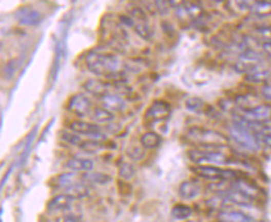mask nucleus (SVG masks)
Listing matches in <instances>:
<instances>
[{"label": "nucleus", "instance_id": "1", "mask_svg": "<svg viewBox=\"0 0 271 222\" xmlns=\"http://www.w3.org/2000/svg\"><path fill=\"white\" fill-rule=\"evenodd\" d=\"M86 66L89 70L99 76H111L119 71L120 60L110 53H98L90 51L86 55Z\"/></svg>", "mask_w": 271, "mask_h": 222}, {"label": "nucleus", "instance_id": "2", "mask_svg": "<svg viewBox=\"0 0 271 222\" xmlns=\"http://www.w3.org/2000/svg\"><path fill=\"white\" fill-rule=\"evenodd\" d=\"M186 139L192 144H197L203 149H216L226 145L227 139L221 132L211 129L192 126L187 129Z\"/></svg>", "mask_w": 271, "mask_h": 222}, {"label": "nucleus", "instance_id": "3", "mask_svg": "<svg viewBox=\"0 0 271 222\" xmlns=\"http://www.w3.org/2000/svg\"><path fill=\"white\" fill-rule=\"evenodd\" d=\"M229 134L231 139L243 149L250 150V151H255V150L259 149L260 143H259L255 134H254L251 123H247L240 115L235 116L234 125L230 126Z\"/></svg>", "mask_w": 271, "mask_h": 222}, {"label": "nucleus", "instance_id": "4", "mask_svg": "<svg viewBox=\"0 0 271 222\" xmlns=\"http://www.w3.org/2000/svg\"><path fill=\"white\" fill-rule=\"evenodd\" d=\"M187 156L197 165L221 166L229 161L224 152L214 149H192L187 152Z\"/></svg>", "mask_w": 271, "mask_h": 222}, {"label": "nucleus", "instance_id": "5", "mask_svg": "<svg viewBox=\"0 0 271 222\" xmlns=\"http://www.w3.org/2000/svg\"><path fill=\"white\" fill-rule=\"evenodd\" d=\"M192 172L199 177L210 181H231L238 178L234 170L221 169L214 165H197L192 167Z\"/></svg>", "mask_w": 271, "mask_h": 222}, {"label": "nucleus", "instance_id": "6", "mask_svg": "<svg viewBox=\"0 0 271 222\" xmlns=\"http://www.w3.org/2000/svg\"><path fill=\"white\" fill-rule=\"evenodd\" d=\"M71 131L76 132L79 135H84V136L90 137V139L96 141H104L106 139L105 134L103 132L102 128L95 123H89V121H73L70 124Z\"/></svg>", "mask_w": 271, "mask_h": 222}, {"label": "nucleus", "instance_id": "7", "mask_svg": "<svg viewBox=\"0 0 271 222\" xmlns=\"http://www.w3.org/2000/svg\"><path fill=\"white\" fill-rule=\"evenodd\" d=\"M240 116L251 124H264L271 119V106L266 104H258L253 108L243 110Z\"/></svg>", "mask_w": 271, "mask_h": 222}, {"label": "nucleus", "instance_id": "8", "mask_svg": "<svg viewBox=\"0 0 271 222\" xmlns=\"http://www.w3.org/2000/svg\"><path fill=\"white\" fill-rule=\"evenodd\" d=\"M262 57L258 51L255 50H245L243 54L239 56L238 63H236L235 68L240 73H249L256 68H260Z\"/></svg>", "mask_w": 271, "mask_h": 222}, {"label": "nucleus", "instance_id": "9", "mask_svg": "<svg viewBox=\"0 0 271 222\" xmlns=\"http://www.w3.org/2000/svg\"><path fill=\"white\" fill-rule=\"evenodd\" d=\"M93 109V103L85 94H75L70 97L68 110L78 116H85Z\"/></svg>", "mask_w": 271, "mask_h": 222}, {"label": "nucleus", "instance_id": "10", "mask_svg": "<svg viewBox=\"0 0 271 222\" xmlns=\"http://www.w3.org/2000/svg\"><path fill=\"white\" fill-rule=\"evenodd\" d=\"M170 114H171V108L169 104L163 100H157L146 110L145 119L150 121H164L168 119Z\"/></svg>", "mask_w": 271, "mask_h": 222}, {"label": "nucleus", "instance_id": "11", "mask_svg": "<svg viewBox=\"0 0 271 222\" xmlns=\"http://www.w3.org/2000/svg\"><path fill=\"white\" fill-rule=\"evenodd\" d=\"M15 18L19 24L24 25V27H35L42 22L43 15L40 14V11L33 9L31 7H23L16 11Z\"/></svg>", "mask_w": 271, "mask_h": 222}, {"label": "nucleus", "instance_id": "12", "mask_svg": "<svg viewBox=\"0 0 271 222\" xmlns=\"http://www.w3.org/2000/svg\"><path fill=\"white\" fill-rule=\"evenodd\" d=\"M224 194H225V200H227L229 203H231V204L239 205V206L249 207V206H251L253 203H254V198L250 197V196L245 195L244 192H241V191H239V190L234 189V187H231V189H227L226 191L224 192Z\"/></svg>", "mask_w": 271, "mask_h": 222}, {"label": "nucleus", "instance_id": "13", "mask_svg": "<svg viewBox=\"0 0 271 222\" xmlns=\"http://www.w3.org/2000/svg\"><path fill=\"white\" fill-rule=\"evenodd\" d=\"M83 88H84V90L86 91V93L91 94L93 96L100 97V99H102L103 96H105L106 94H109L108 93L109 84L105 82H102V80H96V79L88 80V82L84 83Z\"/></svg>", "mask_w": 271, "mask_h": 222}, {"label": "nucleus", "instance_id": "14", "mask_svg": "<svg viewBox=\"0 0 271 222\" xmlns=\"http://www.w3.org/2000/svg\"><path fill=\"white\" fill-rule=\"evenodd\" d=\"M74 198L65 194L56 195L55 197L51 198L48 204V211L49 212H57V211H66L70 209V206L74 203Z\"/></svg>", "mask_w": 271, "mask_h": 222}, {"label": "nucleus", "instance_id": "15", "mask_svg": "<svg viewBox=\"0 0 271 222\" xmlns=\"http://www.w3.org/2000/svg\"><path fill=\"white\" fill-rule=\"evenodd\" d=\"M201 194V187L195 181L186 180L183 181L179 186V195L184 198V200H192V198L198 197Z\"/></svg>", "mask_w": 271, "mask_h": 222}, {"label": "nucleus", "instance_id": "16", "mask_svg": "<svg viewBox=\"0 0 271 222\" xmlns=\"http://www.w3.org/2000/svg\"><path fill=\"white\" fill-rule=\"evenodd\" d=\"M102 105L103 108L108 109L112 111H122L125 109L126 103L120 95L118 94H106L105 96L102 97Z\"/></svg>", "mask_w": 271, "mask_h": 222}, {"label": "nucleus", "instance_id": "17", "mask_svg": "<svg viewBox=\"0 0 271 222\" xmlns=\"http://www.w3.org/2000/svg\"><path fill=\"white\" fill-rule=\"evenodd\" d=\"M66 169L71 170V171H83V172H89L93 171L94 169V163L89 158H83V157H73L66 163Z\"/></svg>", "mask_w": 271, "mask_h": 222}, {"label": "nucleus", "instance_id": "18", "mask_svg": "<svg viewBox=\"0 0 271 222\" xmlns=\"http://www.w3.org/2000/svg\"><path fill=\"white\" fill-rule=\"evenodd\" d=\"M251 129L260 144L271 146V126L265 124H251Z\"/></svg>", "mask_w": 271, "mask_h": 222}, {"label": "nucleus", "instance_id": "19", "mask_svg": "<svg viewBox=\"0 0 271 222\" xmlns=\"http://www.w3.org/2000/svg\"><path fill=\"white\" fill-rule=\"evenodd\" d=\"M64 194L70 196L71 198H74L75 201L76 200H80V198H84L90 194V189H89V186H86L84 183H76L74 184V185L66 187L64 189Z\"/></svg>", "mask_w": 271, "mask_h": 222}, {"label": "nucleus", "instance_id": "20", "mask_svg": "<svg viewBox=\"0 0 271 222\" xmlns=\"http://www.w3.org/2000/svg\"><path fill=\"white\" fill-rule=\"evenodd\" d=\"M80 176L78 174V171H70V172H63V174L57 175L54 180V185L56 187H63V189H66V187L74 185V184L80 183L79 181Z\"/></svg>", "mask_w": 271, "mask_h": 222}, {"label": "nucleus", "instance_id": "21", "mask_svg": "<svg viewBox=\"0 0 271 222\" xmlns=\"http://www.w3.org/2000/svg\"><path fill=\"white\" fill-rule=\"evenodd\" d=\"M163 143V139L158 132L148 131L140 136V144L144 149H157Z\"/></svg>", "mask_w": 271, "mask_h": 222}, {"label": "nucleus", "instance_id": "22", "mask_svg": "<svg viewBox=\"0 0 271 222\" xmlns=\"http://www.w3.org/2000/svg\"><path fill=\"white\" fill-rule=\"evenodd\" d=\"M270 77H271V71L267 70V69H262L261 66L260 68L254 69V70L249 71V73L245 75V80L253 84L265 83L267 82Z\"/></svg>", "mask_w": 271, "mask_h": 222}, {"label": "nucleus", "instance_id": "23", "mask_svg": "<svg viewBox=\"0 0 271 222\" xmlns=\"http://www.w3.org/2000/svg\"><path fill=\"white\" fill-rule=\"evenodd\" d=\"M233 187L236 190H239V191L244 192L245 195L250 196V197L254 198V200H255L256 196L259 195L258 187L254 185V184L250 183V181L243 180V178H236V180L234 181V184H233Z\"/></svg>", "mask_w": 271, "mask_h": 222}, {"label": "nucleus", "instance_id": "24", "mask_svg": "<svg viewBox=\"0 0 271 222\" xmlns=\"http://www.w3.org/2000/svg\"><path fill=\"white\" fill-rule=\"evenodd\" d=\"M218 217L223 222H253L246 213L240 211H221Z\"/></svg>", "mask_w": 271, "mask_h": 222}, {"label": "nucleus", "instance_id": "25", "mask_svg": "<svg viewBox=\"0 0 271 222\" xmlns=\"http://www.w3.org/2000/svg\"><path fill=\"white\" fill-rule=\"evenodd\" d=\"M114 112L105 108H95L91 111V119L95 121V124H108L114 120Z\"/></svg>", "mask_w": 271, "mask_h": 222}, {"label": "nucleus", "instance_id": "26", "mask_svg": "<svg viewBox=\"0 0 271 222\" xmlns=\"http://www.w3.org/2000/svg\"><path fill=\"white\" fill-rule=\"evenodd\" d=\"M249 9L258 16H269L271 15V2H266V0H254Z\"/></svg>", "mask_w": 271, "mask_h": 222}, {"label": "nucleus", "instance_id": "27", "mask_svg": "<svg viewBox=\"0 0 271 222\" xmlns=\"http://www.w3.org/2000/svg\"><path fill=\"white\" fill-rule=\"evenodd\" d=\"M84 178L85 180H88L89 183L98 184V185H105V184H109L111 181V177L109 175L103 174V172H94V171L85 172Z\"/></svg>", "mask_w": 271, "mask_h": 222}, {"label": "nucleus", "instance_id": "28", "mask_svg": "<svg viewBox=\"0 0 271 222\" xmlns=\"http://www.w3.org/2000/svg\"><path fill=\"white\" fill-rule=\"evenodd\" d=\"M171 215L177 220H186V218H189L192 215V209L190 206H187V205L178 204L172 207Z\"/></svg>", "mask_w": 271, "mask_h": 222}, {"label": "nucleus", "instance_id": "29", "mask_svg": "<svg viewBox=\"0 0 271 222\" xmlns=\"http://www.w3.org/2000/svg\"><path fill=\"white\" fill-rule=\"evenodd\" d=\"M62 139L66 141L68 144H70V145L79 146V148H82V145L84 144V141H83L82 137L79 136V134L71 131V130L70 131H63L62 132Z\"/></svg>", "mask_w": 271, "mask_h": 222}, {"label": "nucleus", "instance_id": "30", "mask_svg": "<svg viewBox=\"0 0 271 222\" xmlns=\"http://www.w3.org/2000/svg\"><path fill=\"white\" fill-rule=\"evenodd\" d=\"M137 174V170H135V167L132 164H129V163H124L122 166L119 167V176L123 178V180L128 181L132 178Z\"/></svg>", "mask_w": 271, "mask_h": 222}, {"label": "nucleus", "instance_id": "31", "mask_svg": "<svg viewBox=\"0 0 271 222\" xmlns=\"http://www.w3.org/2000/svg\"><path fill=\"white\" fill-rule=\"evenodd\" d=\"M185 106L187 110L192 112H200L204 109V102L199 97H190L185 102Z\"/></svg>", "mask_w": 271, "mask_h": 222}, {"label": "nucleus", "instance_id": "32", "mask_svg": "<svg viewBox=\"0 0 271 222\" xmlns=\"http://www.w3.org/2000/svg\"><path fill=\"white\" fill-rule=\"evenodd\" d=\"M126 152H128V156L132 158V160H140V158H143L144 154H145L143 146H131Z\"/></svg>", "mask_w": 271, "mask_h": 222}, {"label": "nucleus", "instance_id": "33", "mask_svg": "<svg viewBox=\"0 0 271 222\" xmlns=\"http://www.w3.org/2000/svg\"><path fill=\"white\" fill-rule=\"evenodd\" d=\"M155 3V7H157L158 11H159L160 14H168L169 13V9L171 7H170V0H154Z\"/></svg>", "mask_w": 271, "mask_h": 222}, {"label": "nucleus", "instance_id": "34", "mask_svg": "<svg viewBox=\"0 0 271 222\" xmlns=\"http://www.w3.org/2000/svg\"><path fill=\"white\" fill-rule=\"evenodd\" d=\"M261 95L265 97V99L271 102V84H267V85L262 86Z\"/></svg>", "mask_w": 271, "mask_h": 222}, {"label": "nucleus", "instance_id": "35", "mask_svg": "<svg viewBox=\"0 0 271 222\" xmlns=\"http://www.w3.org/2000/svg\"><path fill=\"white\" fill-rule=\"evenodd\" d=\"M59 222H83L82 218L76 217L74 215H66L64 217L59 218Z\"/></svg>", "mask_w": 271, "mask_h": 222}, {"label": "nucleus", "instance_id": "36", "mask_svg": "<svg viewBox=\"0 0 271 222\" xmlns=\"http://www.w3.org/2000/svg\"><path fill=\"white\" fill-rule=\"evenodd\" d=\"M185 0H170V7L175 8V9H180L185 5Z\"/></svg>", "mask_w": 271, "mask_h": 222}, {"label": "nucleus", "instance_id": "37", "mask_svg": "<svg viewBox=\"0 0 271 222\" xmlns=\"http://www.w3.org/2000/svg\"><path fill=\"white\" fill-rule=\"evenodd\" d=\"M262 50L271 57V42H264V44H262Z\"/></svg>", "mask_w": 271, "mask_h": 222}, {"label": "nucleus", "instance_id": "38", "mask_svg": "<svg viewBox=\"0 0 271 222\" xmlns=\"http://www.w3.org/2000/svg\"><path fill=\"white\" fill-rule=\"evenodd\" d=\"M216 222H223V221H220V220H219V221H216Z\"/></svg>", "mask_w": 271, "mask_h": 222}]
</instances>
